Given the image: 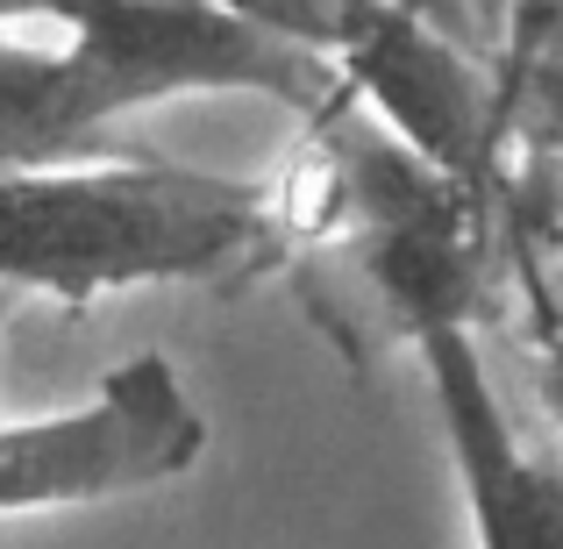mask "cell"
Returning a JSON list of instances; mask_svg holds the SVG:
<instances>
[{"label":"cell","instance_id":"obj_8","mask_svg":"<svg viewBox=\"0 0 563 549\" xmlns=\"http://www.w3.org/2000/svg\"><path fill=\"white\" fill-rule=\"evenodd\" d=\"M214 8L243 14L250 29H264V36H278V43H300V51H314V57L335 65L343 43L378 14V0H214Z\"/></svg>","mask_w":563,"mask_h":549},{"label":"cell","instance_id":"obj_6","mask_svg":"<svg viewBox=\"0 0 563 549\" xmlns=\"http://www.w3.org/2000/svg\"><path fill=\"white\" fill-rule=\"evenodd\" d=\"M100 114L86 94L71 51H36L0 29V172H36L71 165V157H108L100 151Z\"/></svg>","mask_w":563,"mask_h":549},{"label":"cell","instance_id":"obj_7","mask_svg":"<svg viewBox=\"0 0 563 549\" xmlns=\"http://www.w3.org/2000/svg\"><path fill=\"white\" fill-rule=\"evenodd\" d=\"M507 114H528L536 143L563 165V22L514 29V51H507Z\"/></svg>","mask_w":563,"mask_h":549},{"label":"cell","instance_id":"obj_10","mask_svg":"<svg viewBox=\"0 0 563 549\" xmlns=\"http://www.w3.org/2000/svg\"><path fill=\"white\" fill-rule=\"evenodd\" d=\"M71 8H79V0H0V29H14V22H71Z\"/></svg>","mask_w":563,"mask_h":549},{"label":"cell","instance_id":"obj_5","mask_svg":"<svg viewBox=\"0 0 563 549\" xmlns=\"http://www.w3.org/2000/svg\"><path fill=\"white\" fill-rule=\"evenodd\" d=\"M413 358L435 393L471 549H563V457L536 450L514 428L471 321H428L413 336Z\"/></svg>","mask_w":563,"mask_h":549},{"label":"cell","instance_id":"obj_9","mask_svg":"<svg viewBox=\"0 0 563 549\" xmlns=\"http://www.w3.org/2000/svg\"><path fill=\"white\" fill-rule=\"evenodd\" d=\"M536 399H542V414H550V428L563 436V321L536 350Z\"/></svg>","mask_w":563,"mask_h":549},{"label":"cell","instance_id":"obj_12","mask_svg":"<svg viewBox=\"0 0 563 549\" xmlns=\"http://www.w3.org/2000/svg\"><path fill=\"white\" fill-rule=\"evenodd\" d=\"M8 315H14V293L0 286V336H8Z\"/></svg>","mask_w":563,"mask_h":549},{"label":"cell","instance_id":"obj_2","mask_svg":"<svg viewBox=\"0 0 563 549\" xmlns=\"http://www.w3.org/2000/svg\"><path fill=\"white\" fill-rule=\"evenodd\" d=\"M65 51L108 129L207 94L278 100L307 122H329L350 100L329 57L264 36L214 0H79L65 22Z\"/></svg>","mask_w":563,"mask_h":549},{"label":"cell","instance_id":"obj_13","mask_svg":"<svg viewBox=\"0 0 563 549\" xmlns=\"http://www.w3.org/2000/svg\"><path fill=\"white\" fill-rule=\"evenodd\" d=\"M413 8H435V0H413Z\"/></svg>","mask_w":563,"mask_h":549},{"label":"cell","instance_id":"obj_3","mask_svg":"<svg viewBox=\"0 0 563 549\" xmlns=\"http://www.w3.org/2000/svg\"><path fill=\"white\" fill-rule=\"evenodd\" d=\"M207 457V414L165 350H136L86 399L36 421H0V521L108 507L179 485Z\"/></svg>","mask_w":563,"mask_h":549},{"label":"cell","instance_id":"obj_1","mask_svg":"<svg viewBox=\"0 0 563 549\" xmlns=\"http://www.w3.org/2000/svg\"><path fill=\"white\" fill-rule=\"evenodd\" d=\"M278 235V193L157 157L0 172V286L86 315L108 293L221 286Z\"/></svg>","mask_w":563,"mask_h":549},{"label":"cell","instance_id":"obj_11","mask_svg":"<svg viewBox=\"0 0 563 549\" xmlns=\"http://www.w3.org/2000/svg\"><path fill=\"white\" fill-rule=\"evenodd\" d=\"M542 22H563V0H514V29H542Z\"/></svg>","mask_w":563,"mask_h":549},{"label":"cell","instance_id":"obj_4","mask_svg":"<svg viewBox=\"0 0 563 549\" xmlns=\"http://www.w3.org/2000/svg\"><path fill=\"white\" fill-rule=\"evenodd\" d=\"M335 79L350 100L385 122L399 151L435 165L442 179L478 193L493 179L499 136H507V86H493L450 36L435 14L413 0H378V14L343 43Z\"/></svg>","mask_w":563,"mask_h":549}]
</instances>
